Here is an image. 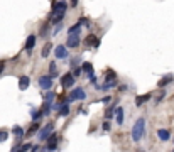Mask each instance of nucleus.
Returning <instances> with one entry per match:
<instances>
[{"mask_svg": "<svg viewBox=\"0 0 174 152\" xmlns=\"http://www.w3.org/2000/svg\"><path fill=\"white\" fill-rule=\"evenodd\" d=\"M66 9H68V3H66V2H57V3L52 5V14H54V15H63V17H64Z\"/></svg>", "mask_w": 174, "mask_h": 152, "instance_id": "4", "label": "nucleus"}, {"mask_svg": "<svg viewBox=\"0 0 174 152\" xmlns=\"http://www.w3.org/2000/svg\"><path fill=\"white\" fill-rule=\"evenodd\" d=\"M157 137H159V140L167 142L169 137H171V134H169V130H166V129H159L157 130Z\"/></svg>", "mask_w": 174, "mask_h": 152, "instance_id": "10", "label": "nucleus"}, {"mask_svg": "<svg viewBox=\"0 0 174 152\" xmlns=\"http://www.w3.org/2000/svg\"><path fill=\"white\" fill-rule=\"evenodd\" d=\"M59 108V117H66V115L69 113V106H68V103H63V105H59L57 106Z\"/></svg>", "mask_w": 174, "mask_h": 152, "instance_id": "18", "label": "nucleus"}, {"mask_svg": "<svg viewBox=\"0 0 174 152\" xmlns=\"http://www.w3.org/2000/svg\"><path fill=\"white\" fill-rule=\"evenodd\" d=\"M39 86L42 90H49L52 86V78L51 76H41L39 78Z\"/></svg>", "mask_w": 174, "mask_h": 152, "instance_id": "6", "label": "nucleus"}, {"mask_svg": "<svg viewBox=\"0 0 174 152\" xmlns=\"http://www.w3.org/2000/svg\"><path fill=\"white\" fill-rule=\"evenodd\" d=\"M81 69H83V71H85L86 73V76H88V78H92V80H93V66H92V64H90V63H83V66H81Z\"/></svg>", "mask_w": 174, "mask_h": 152, "instance_id": "12", "label": "nucleus"}, {"mask_svg": "<svg viewBox=\"0 0 174 152\" xmlns=\"http://www.w3.org/2000/svg\"><path fill=\"white\" fill-rule=\"evenodd\" d=\"M3 68H5V63H3V61H0V75L3 73Z\"/></svg>", "mask_w": 174, "mask_h": 152, "instance_id": "31", "label": "nucleus"}, {"mask_svg": "<svg viewBox=\"0 0 174 152\" xmlns=\"http://www.w3.org/2000/svg\"><path fill=\"white\" fill-rule=\"evenodd\" d=\"M115 71H108V75H107V81H113L115 80Z\"/></svg>", "mask_w": 174, "mask_h": 152, "instance_id": "28", "label": "nucleus"}, {"mask_svg": "<svg viewBox=\"0 0 174 152\" xmlns=\"http://www.w3.org/2000/svg\"><path fill=\"white\" fill-rule=\"evenodd\" d=\"M85 98H86V93H85V90H81V88H74V90H71V95H69V101L85 100Z\"/></svg>", "mask_w": 174, "mask_h": 152, "instance_id": "3", "label": "nucleus"}, {"mask_svg": "<svg viewBox=\"0 0 174 152\" xmlns=\"http://www.w3.org/2000/svg\"><path fill=\"white\" fill-rule=\"evenodd\" d=\"M12 134H14L15 135V137H22V135H24V130H22V127H19V125H15L14 127V129H12Z\"/></svg>", "mask_w": 174, "mask_h": 152, "instance_id": "21", "label": "nucleus"}, {"mask_svg": "<svg viewBox=\"0 0 174 152\" xmlns=\"http://www.w3.org/2000/svg\"><path fill=\"white\" fill-rule=\"evenodd\" d=\"M73 85H74V76L71 75V73L61 76V86H63V88H71Z\"/></svg>", "mask_w": 174, "mask_h": 152, "instance_id": "5", "label": "nucleus"}, {"mask_svg": "<svg viewBox=\"0 0 174 152\" xmlns=\"http://www.w3.org/2000/svg\"><path fill=\"white\" fill-rule=\"evenodd\" d=\"M57 147V140H56V135H51L47 139V150H54Z\"/></svg>", "mask_w": 174, "mask_h": 152, "instance_id": "14", "label": "nucleus"}, {"mask_svg": "<svg viewBox=\"0 0 174 152\" xmlns=\"http://www.w3.org/2000/svg\"><path fill=\"white\" fill-rule=\"evenodd\" d=\"M9 139V132L7 130H0V142H5Z\"/></svg>", "mask_w": 174, "mask_h": 152, "instance_id": "24", "label": "nucleus"}, {"mask_svg": "<svg viewBox=\"0 0 174 152\" xmlns=\"http://www.w3.org/2000/svg\"><path fill=\"white\" fill-rule=\"evenodd\" d=\"M172 152H174V150H172Z\"/></svg>", "mask_w": 174, "mask_h": 152, "instance_id": "35", "label": "nucleus"}, {"mask_svg": "<svg viewBox=\"0 0 174 152\" xmlns=\"http://www.w3.org/2000/svg\"><path fill=\"white\" fill-rule=\"evenodd\" d=\"M29 85H31V80H29V76H20V80H19V88L22 90V91L29 88Z\"/></svg>", "mask_w": 174, "mask_h": 152, "instance_id": "11", "label": "nucleus"}, {"mask_svg": "<svg viewBox=\"0 0 174 152\" xmlns=\"http://www.w3.org/2000/svg\"><path fill=\"white\" fill-rule=\"evenodd\" d=\"M81 26L83 24L81 22H78V24H74V26L69 29V36H80V31H81Z\"/></svg>", "mask_w": 174, "mask_h": 152, "instance_id": "17", "label": "nucleus"}, {"mask_svg": "<svg viewBox=\"0 0 174 152\" xmlns=\"http://www.w3.org/2000/svg\"><path fill=\"white\" fill-rule=\"evenodd\" d=\"M49 76H51V78L57 76V68H56V63H54V61L49 64Z\"/></svg>", "mask_w": 174, "mask_h": 152, "instance_id": "19", "label": "nucleus"}, {"mask_svg": "<svg viewBox=\"0 0 174 152\" xmlns=\"http://www.w3.org/2000/svg\"><path fill=\"white\" fill-rule=\"evenodd\" d=\"M81 71H83V69H80V68H74V71H73V76H74V78H78V76L81 75Z\"/></svg>", "mask_w": 174, "mask_h": 152, "instance_id": "29", "label": "nucleus"}, {"mask_svg": "<svg viewBox=\"0 0 174 152\" xmlns=\"http://www.w3.org/2000/svg\"><path fill=\"white\" fill-rule=\"evenodd\" d=\"M51 47H52V44H46V46L42 47V52H41V54H42V57H47V56H49V52H51Z\"/></svg>", "mask_w": 174, "mask_h": 152, "instance_id": "23", "label": "nucleus"}, {"mask_svg": "<svg viewBox=\"0 0 174 152\" xmlns=\"http://www.w3.org/2000/svg\"><path fill=\"white\" fill-rule=\"evenodd\" d=\"M41 117H42V112H37V110H34V112H32V118H34L36 122L39 120Z\"/></svg>", "mask_w": 174, "mask_h": 152, "instance_id": "27", "label": "nucleus"}, {"mask_svg": "<svg viewBox=\"0 0 174 152\" xmlns=\"http://www.w3.org/2000/svg\"><path fill=\"white\" fill-rule=\"evenodd\" d=\"M52 130H54V124H47V125H44L42 129L39 130V140H47V139L51 137Z\"/></svg>", "mask_w": 174, "mask_h": 152, "instance_id": "2", "label": "nucleus"}, {"mask_svg": "<svg viewBox=\"0 0 174 152\" xmlns=\"http://www.w3.org/2000/svg\"><path fill=\"white\" fill-rule=\"evenodd\" d=\"M103 130H110V124H108V122H105V124H103Z\"/></svg>", "mask_w": 174, "mask_h": 152, "instance_id": "32", "label": "nucleus"}, {"mask_svg": "<svg viewBox=\"0 0 174 152\" xmlns=\"http://www.w3.org/2000/svg\"><path fill=\"white\" fill-rule=\"evenodd\" d=\"M115 117H117V124L122 125L123 124V108L122 106H118V108L115 110Z\"/></svg>", "mask_w": 174, "mask_h": 152, "instance_id": "16", "label": "nucleus"}, {"mask_svg": "<svg viewBox=\"0 0 174 152\" xmlns=\"http://www.w3.org/2000/svg\"><path fill=\"white\" fill-rule=\"evenodd\" d=\"M34 152H39V149H37V147H34Z\"/></svg>", "mask_w": 174, "mask_h": 152, "instance_id": "34", "label": "nucleus"}, {"mask_svg": "<svg viewBox=\"0 0 174 152\" xmlns=\"http://www.w3.org/2000/svg\"><path fill=\"white\" fill-rule=\"evenodd\" d=\"M169 81H172V75H167V76H164L162 80L159 81V85H157V86H159V88H164V85H167Z\"/></svg>", "mask_w": 174, "mask_h": 152, "instance_id": "20", "label": "nucleus"}, {"mask_svg": "<svg viewBox=\"0 0 174 152\" xmlns=\"http://www.w3.org/2000/svg\"><path fill=\"white\" fill-rule=\"evenodd\" d=\"M39 127H41V125H39V124H37V122H34V124H32V125H31V129H29V132H27V137H31V135H32V134H36V132H37V130H39Z\"/></svg>", "mask_w": 174, "mask_h": 152, "instance_id": "22", "label": "nucleus"}, {"mask_svg": "<svg viewBox=\"0 0 174 152\" xmlns=\"http://www.w3.org/2000/svg\"><path fill=\"white\" fill-rule=\"evenodd\" d=\"M152 95H151V93H146V95H140V96H137V98H135V105H142V103H146V101L149 100V98H151Z\"/></svg>", "mask_w": 174, "mask_h": 152, "instance_id": "15", "label": "nucleus"}, {"mask_svg": "<svg viewBox=\"0 0 174 152\" xmlns=\"http://www.w3.org/2000/svg\"><path fill=\"white\" fill-rule=\"evenodd\" d=\"M52 100H54V93H47L46 98H44V103H49V105H51Z\"/></svg>", "mask_w": 174, "mask_h": 152, "instance_id": "25", "label": "nucleus"}, {"mask_svg": "<svg viewBox=\"0 0 174 152\" xmlns=\"http://www.w3.org/2000/svg\"><path fill=\"white\" fill-rule=\"evenodd\" d=\"M54 56H56V59H66V57H68V49H66V46H57L54 49Z\"/></svg>", "mask_w": 174, "mask_h": 152, "instance_id": "7", "label": "nucleus"}, {"mask_svg": "<svg viewBox=\"0 0 174 152\" xmlns=\"http://www.w3.org/2000/svg\"><path fill=\"white\" fill-rule=\"evenodd\" d=\"M144 130H146V120L140 117L139 120H135L134 127H132V140L139 142L140 139H142V135H144Z\"/></svg>", "mask_w": 174, "mask_h": 152, "instance_id": "1", "label": "nucleus"}, {"mask_svg": "<svg viewBox=\"0 0 174 152\" xmlns=\"http://www.w3.org/2000/svg\"><path fill=\"white\" fill-rule=\"evenodd\" d=\"M85 44L86 46H92V47H98L100 46V41H98V37L95 34H90L88 37L85 39Z\"/></svg>", "mask_w": 174, "mask_h": 152, "instance_id": "8", "label": "nucleus"}, {"mask_svg": "<svg viewBox=\"0 0 174 152\" xmlns=\"http://www.w3.org/2000/svg\"><path fill=\"white\" fill-rule=\"evenodd\" d=\"M66 46L78 47V46H80V36H68V42H66Z\"/></svg>", "mask_w": 174, "mask_h": 152, "instance_id": "9", "label": "nucleus"}, {"mask_svg": "<svg viewBox=\"0 0 174 152\" xmlns=\"http://www.w3.org/2000/svg\"><path fill=\"white\" fill-rule=\"evenodd\" d=\"M115 110H117V108H113V106H112V108H108V110H107V113H105V118H107V120H108V118H112V115L115 113Z\"/></svg>", "mask_w": 174, "mask_h": 152, "instance_id": "26", "label": "nucleus"}, {"mask_svg": "<svg viewBox=\"0 0 174 152\" xmlns=\"http://www.w3.org/2000/svg\"><path fill=\"white\" fill-rule=\"evenodd\" d=\"M76 3H78V0H71V7H76Z\"/></svg>", "mask_w": 174, "mask_h": 152, "instance_id": "33", "label": "nucleus"}, {"mask_svg": "<svg viewBox=\"0 0 174 152\" xmlns=\"http://www.w3.org/2000/svg\"><path fill=\"white\" fill-rule=\"evenodd\" d=\"M78 63H80V57H73V61H71V66H73V68H76V66H78Z\"/></svg>", "mask_w": 174, "mask_h": 152, "instance_id": "30", "label": "nucleus"}, {"mask_svg": "<svg viewBox=\"0 0 174 152\" xmlns=\"http://www.w3.org/2000/svg\"><path fill=\"white\" fill-rule=\"evenodd\" d=\"M34 46H36V36H29L27 41H26V49L27 51H32Z\"/></svg>", "mask_w": 174, "mask_h": 152, "instance_id": "13", "label": "nucleus"}]
</instances>
